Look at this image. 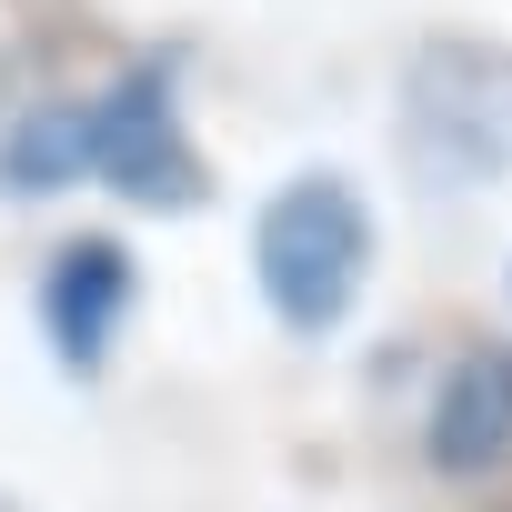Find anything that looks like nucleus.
Returning <instances> with one entry per match:
<instances>
[{
    "label": "nucleus",
    "mask_w": 512,
    "mask_h": 512,
    "mask_svg": "<svg viewBox=\"0 0 512 512\" xmlns=\"http://www.w3.org/2000/svg\"><path fill=\"white\" fill-rule=\"evenodd\" d=\"M362 272H372V211H362L352 181L302 171L262 201V221H251V282H262L282 332H332L352 312Z\"/></svg>",
    "instance_id": "nucleus-1"
},
{
    "label": "nucleus",
    "mask_w": 512,
    "mask_h": 512,
    "mask_svg": "<svg viewBox=\"0 0 512 512\" xmlns=\"http://www.w3.org/2000/svg\"><path fill=\"white\" fill-rule=\"evenodd\" d=\"M81 171L111 181V191H131V201H151V211L201 201V161L181 141V111H171L161 71H131L101 101H81Z\"/></svg>",
    "instance_id": "nucleus-2"
},
{
    "label": "nucleus",
    "mask_w": 512,
    "mask_h": 512,
    "mask_svg": "<svg viewBox=\"0 0 512 512\" xmlns=\"http://www.w3.org/2000/svg\"><path fill=\"white\" fill-rule=\"evenodd\" d=\"M121 312H131V251H121V241H71L61 262H51V282H41V332H51V352H61L71 372H101Z\"/></svg>",
    "instance_id": "nucleus-3"
},
{
    "label": "nucleus",
    "mask_w": 512,
    "mask_h": 512,
    "mask_svg": "<svg viewBox=\"0 0 512 512\" xmlns=\"http://www.w3.org/2000/svg\"><path fill=\"white\" fill-rule=\"evenodd\" d=\"M422 442H432L442 472H492V462L512 452V342H482V352H462V362L442 372Z\"/></svg>",
    "instance_id": "nucleus-4"
},
{
    "label": "nucleus",
    "mask_w": 512,
    "mask_h": 512,
    "mask_svg": "<svg viewBox=\"0 0 512 512\" xmlns=\"http://www.w3.org/2000/svg\"><path fill=\"white\" fill-rule=\"evenodd\" d=\"M0 181L11 191H71L81 181V101H51L0 141Z\"/></svg>",
    "instance_id": "nucleus-5"
}]
</instances>
